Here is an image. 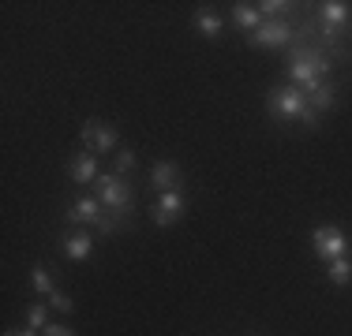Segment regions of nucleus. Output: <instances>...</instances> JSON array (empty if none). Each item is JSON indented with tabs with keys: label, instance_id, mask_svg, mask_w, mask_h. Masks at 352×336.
Listing matches in <instances>:
<instances>
[{
	"label": "nucleus",
	"instance_id": "obj_16",
	"mask_svg": "<svg viewBox=\"0 0 352 336\" xmlns=\"http://www.w3.org/2000/svg\"><path fill=\"white\" fill-rule=\"evenodd\" d=\"M326 276H330V284H338V288H345L352 284V258H333L330 265H326Z\"/></svg>",
	"mask_w": 352,
	"mask_h": 336
},
{
	"label": "nucleus",
	"instance_id": "obj_3",
	"mask_svg": "<svg viewBox=\"0 0 352 336\" xmlns=\"http://www.w3.org/2000/svg\"><path fill=\"white\" fill-rule=\"evenodd\" d=\"M94 187H98V202H102V206H105L113 217L128 213L131 202H135V191H131V183L124 180V176H116V172H102Z\"/></svg>",
	"mask_w": 352,
	"mask_h": 336
},
{
	"label": "nucleus",
	"instance_id": "obj_15",
	"mask_svg": "<svg viewBox=\"0 0 352 336\" xmlns=\"http://www.w3.org/2000/svg\"><path fill=\"white\" fill-rule=\"evenodd\" d=\"M333 97H338V90H333L330 82H322V86H315L311 94H307V105H311L315 116H322V112H330V108H333Z\"/></svg>",
	"mask_w": 352,
	"mask_h": 336
},
{
	"label": "nucleus",
	"instance_id": "obj_4",
	"mask_svg": "<svg viewBox=\"0 0 352 336\" xmlns=\"http://www.w3.org/2000/svg\"><path fill=\"white\" fill-rule=\"evenodd\" d=\"M79 142H82V149L94 154V157L98 154H116V149H120V131L105 120H87L79 128Z\"/></svg>",
	"mask_w": 352,
	"mask_h": 336
},
{
	"label": "nucleus",
	"instance_id": "obj_19",
	"mask_svg": "<svg viewBox=\"0 0 352 336\" xmlns=\"http://www.w3.org/2000/svg\"><path fill=\"white\" fill-rule=\"evenodd\" d=\"M255 8H258V15H263V19H285V15L292 12L289 0H263V4H255Z\"/></svg>",
	"mask_w": 352,
	"mask_h": 336
},
{
	"label": "nucleus",
	"instance_id": "obj_11",
	"mask_svg": "<svg viewBox=\"0 0 352 336\" xmlns=\"http://www.w3.org/2000/svg\"><path fill=\"white\" fill-rule=\"evenodd\" d=\"M68 176H72V183H79V187H87V183H98V157L94 154H79V157H72V165H68Z\"/></svg>",
	"mask_w": 352,
	"mask_h": 336
},
{
	"label": "nucleus",
	"instance_id": "obj_2",
	"mask_svg": "<svg viewBox=\"0 0 352 336\" xmlns=\"http://www.w3.org/2000/svg\"><path fill=\"white\" fill-rule=\"evenodd\" d=\"M266 108H270V116H278V120H300V123H307V128L318 123V116L311 112V105H307V94L300 86H292V82L274 86L270 94H266Z\"/></svg>",
	"mask_w": 352,
	"mask_h": 336
},
{
	"label": "nucleus",
	"instance_id": "obj_17",
	"mask_svg": "<svg viewBox=\"0 0 352 336\" xmlns=\"http://www.w3.org/2000/svg\"><path fill=\"white\" fill-rule=\"evenodd\" d=\"M30 288H34L38 296H45V299L56 291V284H53V276H49L45 265H34V269H30Z\"/></svg>",
	"mask_w": 352,
	"mask_h": 336
},
{
	"label": "nucleus",
	"instance_id": "obj_8",
	"mask_svg": "<svg viewBox=\"0 0 352 336\" xmlns=\"http://www.w3.org/2000/svg\"><path fill=\"white\" fill-rule=\"evenodd\" d=\"M184 209H188L184 191H180V187H176V191H165V195L157 198V206H154V224H157V228H173V224L184 217Z\"/></svg>",
	"mask_w": 352,
	"mask_h": 336
},
{
	"label": "nucleus",
	"instance_id": "obj_5",
	"mask_svg": "<svg viewBox=\"0 0 352 336\" xmlns=\"http://www.w3.org/2000/svg\"><path fill=\"white\" fill-rule=\"evenodd\" d=\"M311 247L318 254V262L330 265L333 258H345L349 254V235L338 228V224H318V228L311 232Z\"/></svg>",
	"mask_w": 352,
	"mask_h": 336
},
{
	"label": "nucleus",
	"instance_id": "obj_10",
	"mask_svg": "<svg viewBox=\"0 0 352 336\" xmlns=\"http://www.w3.org/2000/svg\"><path fill=\"white\" fill-rule=\"evenodd\" d=\"M60 250H64L68 262H87V258L94 254V235H90L87 228H72L60 239Z\"/></svg>",
	"mask_w": 352,
	"mask_h": 336
},
{
	"label": "nucleus",
	"instance_id": "obj_13",
	"mask_svg": "<svg viewBox=\"0 0 352 336\" xmlns=\"http://www.w3.org/2000/svg\"><path fill=\"white\" fill-rule=\"evenodd\" d=\"M191 23H195V30L203 34V38H210V41H217V38H221V30H225L221 15L210 12V8H199V12H195V19H191Z\"/></svg>",
	"mask_w": 352,
	"mask_h": 336
},
{
	"label": "nucleus",
	"instance_id": "obj_18",
	"mask_svg": "<svg viewBox=\"0 0 352 336\" xmlns=\"http://www.w3.org/2000/svg\"><path fill=\"white\" fill-rule=\"evenodd\" d=\"M49 325V302H30L27 307V329H45Z\"/></svg>",
	"mask_w": 352,
	"mask_h": 336
},
{
	"label": "nucleus",
	"instance_id": "obj_1",
	"mask_svg": "<svg viewBox=\"0 0 352 336\" xmlns=\"http://www.w3.org/2000/svg\"><path fill=\"white\" fill-rule=\"evenodd\" d=\"M285 71H289V82H292V86H300L304 94H311L315 86H322V82H326L330 60H326L318 49H311V45H292Z\"/></svg>",
	"mask_w": 352,
	"mask_h": 336
},
{
	"label": "nucleus",
	"instance_id": "obj_24",
	"mask_svg": "<svg viewBox=\"0 0 352 336\" xmlns=\"http://www.w3.org/2000/svg\"><path fill=\"white\" fill-rule=\"evenodd\" d=\"M19 336H38V329H23Z\"/></svg>",
	"mask_w": 352,
	"mask_h": 336
},
{
	"label": "nucleus",
	"instance_id": "obj_12",
	"mask_svg": "<svg viewBox=\"0 0 352 336\" xmlns=\"http://www.w3.org/2000/svg\"><path fill=\"white\" fill-rule=\"evenodd\" d=\"M150 187H157L162 195H165V191H176V187H180V165L154 161V168H150Z\"/></svg>",
	"mask_w": 352,
	"mask_h": 336
},
{
	"label": "nucleus",
	"instance_id": "obj_7",
	"mask_svg": "<svg viewBox=\"0 0 352 336\" xmlns=\"http://www.w3.org/2000/svg\"><path fill=\"white\" fill-rule=\"evenodd\" d=\"M102 217H105V206H102V202L82 195V198H75L72 206H68V213H64V221H68L72 228H90V224L98 228V221H102Z\"/></svg>",
	"mask_w": 352,
	"mask_h": 336
},
{
	"label": "nucleus",
	"instance_id": "obj_25",
	"mask_svg": "<svg viewBox=\"0 0 352 336\" xmlns=\"http://www.w3.org/2000/svg\"><path fill=\"white\" fill-rule=\"evenodd\" d=\"M4 336H19V329H8V333H4Z\"/></svg>",
	"mask_w": 352,
	"mask_h": 336
},
{
	"label": "nucleus",
	"instance_id": "obj_20",
	"mask_svg": "<svg viewBox=\"0 0 352 336\" xmlns=\"http://www.w3.org/2000/svg\"><path fill=\"white\" fill-rule=\"evenodd\" d=\"M131 168H135V154H131V149H116V154H113V172L116 176H124V180H128V172H131Z\"/></svg>",
	"mask_w": 352,
	"mask_h": 336
},
{
	"label": "nucleus",
	"instance_id": "obj_21",
	"mask_svg": "<svg viewBox=\"0 0 352 336\" xmlns=\"http://www.w3.org/2000/svg\"><path fill=\"white\" fill-rule=\"evenodd\" d=\"M45 302H49V307H53V310H60V314H72V310H75L72 296H64V291H53V296H49Z\"/></svg>",
	"mask_w": 352,
	"mask_h": 336
},
{
	"label": "nucleus",
	"instance_id": "obj_9",
	"mask_svg": "<svg viewBox=\"0 0 352 336\" xmlns=\"http://www.w3.org/2000/svg\"><path fill=\"white\" fill-rule=\"evenodd\" d=\"M318 19H322V34H326V38H333V34L352 19V4H345V0H322Z\"/></svg>",
	"mask_w": 352,
	"mask_h": 336
},
{
	"label": "nucleus",
	"instance_id": "obj_23",
	"mask_svg": "<svg viewBox=\"0 0 352 336\" xmlns=\"http://www.w3.org/2000/svg\"><path fill=\"white\" fill-rule=\"evenodd\" d=\"M41 336H75V329H72V325H53V322H49L45 329H41Z\"/></svg>",
	"mask_w": 352,
	"mask_h": 336
},
{
	"label": "nucleus",
	"instance_id": "obj_22",
	"mask_svg": "<svg viewBox=\"0 0 352 336\" xmlns=\"http://www.w3.org/2000/svg\"><path fill=\"white\" fill-rule=\"evenodd\" d=\"M98 232H102V235H116V232H120V221H113V213H105L102 221H98Z\"/></svg>",
	"mask_w": 352,
	"mask_h": 336
},
{
	"label": "nucleus",
	"instance_id": "obj_6",
	"mask_svg": "<svg viewBox=\"0 0 352 336\" xmlns=\"http://www.w3.org/2000/svg\"><path fill=\"white\" fill-rule=\"evenodd\" d=\"M292 41V23L289 19H263V27L248 38L251 49H285Z\"/></svg>",
	"mask_w": 352,
	"mask_h": 336
},
{
	"label": "nucleus",
	"instance_id": "obj_14",
	"mask_svg": "<svg viewBox=\"0 0 352 336\" xmlns=\"http://www.w3.org/2000/svg\"><path fill=\"white\" fill-rule=\"evenodd\" d=\"M232 23H236L240 30L255 34L258 27H263V15H258L255 4H248V0H240V4H232Z\"/></svg>",
	"mask_w": 352,
	"mask_h": 336
}]
</instances>
